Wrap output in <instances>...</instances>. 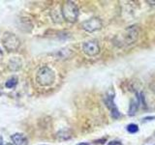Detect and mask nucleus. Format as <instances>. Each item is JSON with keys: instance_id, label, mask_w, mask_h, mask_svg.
Here are the masks:
<instances>
[{"instance_id": "obj_1", "label": "nucleus", "mask_w": 155, "mask_h": 145, "mask_svg": "<svg viewBox=\"0 0 155 145\" xmlns=\"http://www.w3.org/2000/svg\"><path fill=\"white\" fill-rule=\"evenodd\" d=\"M36 81L39 85L43 87H48L52 85L55 81L54 71L48 66L41 67L36 74Z\"/></svg>"}, {"instance_id": "obj_2", "label": "nucleus", "mask_w": 155, "mask_h": 145, "mask_svg": "<svg viewBox=\"0 0 155 145\" xmlns=\"http://www.w3.org/2000/svg\"><path fill=\"white\" fill-rule=\"evenodd\" d=\"M61 14L65 21L74 23L78 21V18H79V9L74 2L67 1L62 4Z\"/></svg>"}, {"instance_id": "obj_3", "label": "nucleus", "mask_w": 155, "mask_h": 145, "mask_svg": "<svg viewBox=\"0 0 155 145\" xmlns=\"http://www.w3.org/2000/svg\"><path fill=\"white\" fill-rule=\"evenodd\" d=\"M3 46L8 51H16L21 46V41L18 40V38L13 33H5L3 39Z\"/></svg>"}, {"instance_id": "obj_4", "label": "nucleus", "mask_w": 155, "mask_h": 145, "mask_svg": "<svg viewBox=\"0 0 155 145\" xmlns=\"http://www.w3.org/2000/svg\"><path fill=\"white\" fill-rule=\"evenodd\" d=\"M138 37H139V30L137 26H130L125 30L122 42L121 43L124 46L132 45V44H134L138 40Z\"/></svg>"}, {"instance_id": "obj_5", "label": "nucleus", "mask_w": 155, "mask_h": 145, "mask_svg": "<svg viewBox=\"0 0 155 145\" xmlns=\"http://www.w3.org/2000/svg\"><path fill=\"white\" fill-rule=\"evenodd\" d=\"M105 103L108 106V108L110 110V114L114 119H118L120 117V112L114 104V92L110 91L108 92L105 97Z\"/></svg>"}, {"instance_id": "obj_6", "label": "nucleus", "mask_w": 155, "mask_h": 145, "mask_svg": "<svg viewBox=\"0 0 155 145\" xmlns=\"http://www.w3.org/2000/svg\"><path fill=\"white\" fill-rule=\"evenodd\" d=\"M102 26H103V24H102L101 19L98 18H89L81 23V28L86 32H94L97 30H100Z\"/></svg>"}, {"instance_id": "obj_7", "label": "nucleus", "mask_w": 155, "mask_h": 145, "mask_svg": "<svg viewBox=\"0 0 155 145\" xmlns=\"http://www.w3.org/2000/svg\"><path fill=\"white\" fill-rule=\"evenodd\" d=\"M82 51L88 56H96L100 52L99 44L96 41H88L82 44Z\"/></svg>"}, {"instance_id": "obj_8", "label": "nucleus", "mask_w": 155, "mask_h": 145, "mask_svg": "<svg viewBox=\"0 0 155 145\" xmlns=\"http://www.w3.org/2000/svg\"><path fill=\"white\" fill-rule=\"evenodd\" d=\"M11 139L13 141V145H28V139L26 135L23 134H14L11 137Z\"/></svg>"}, {"instance_id": "obj_9", "label": "nucleus", "mask_w": 155, "mask_h": 145, "mask_svg": "<svg viewBox=\"0 0 155 145\" xmlns=\"http://www.w3.org/2000/svg\"><path fill=\"white\" fill-rule=\"evenodd\" d=\"M72 137V133L69 129H63L56 134V138L59 141H65Z\"/></svg>"}, {"instance_id": "obj_10", "label": "nucleus", "mask_w": 155, "mask_h": 145, "mask_svg": "<svg viewBox=\"0 0 155 145\" xmlns=\"http://www.w3.org/2000/svg\"><path fill=\"white\" fill-rule=\"evenodd\" d=\"M8 68L11 71H18L21 68V60L18 57L11 59L8 63Z\"/></svg>"}, {"instance_id": "obj_11", "label": "nucleus", "mask_w": 155, "mask_h": 145, "mask_svg": "<svg viewBox=\"0 0 155 145\" xmlns=\"http://www.w3.org/2000/svg\"><path fill=\"white\" fill-rule=\"evenodd\" d=\"M17 84H18V79L16 76H12L6 81L5 86H6L7 88H14V87L16 86Z\"/></svg>"}, {"instance_id": "obj_12", "label": "nucleus", "mask_w": 155, "mask_h": 145, "mask_svg": "<svg viewBox=\"0 0 155 145\" xmlns=\"http://www.w3.org/2000/svg\"><path fill=\"white\" fill-rule=\"evenodd\" d=\"M127 132L130 134H136L139 132V126L137 124H129L127 127H126Z\"/></svg>"}, {"instance_id": "obj_13", "label": "nucleus", "mask_w": 155, "mask_h": 145, "mask_svg": "<svg viewBox=\"0 0 155 145\" xmlns=\"http://www.w3.org/2000/svg\"><path fill=\"white\" fill-rule=\"evenodd\" d=\"M138 106H139V105H137V103H136V102H133V103H131L130 108H129V115H135L136 114V111H137Z\"/></svg>"}, {"instance_id": "obj_14", "label": "nucleus", "mask_w": 155, "mask_h": 145, "mask_svg": "<svg viewBox=\"0 0 155 145\" xmlns=\"http://www.w3.org/2000/svg\"><path fill=\"white\" fill-rule=\"evenodd\" d=\"M155 120V116H147V117H144L143 118V122H149V121H152Z\"/></svg>"}, {"instance_id": "obj_15", "label": "nucleus", "mask_w": 155, "mask_h": 145, "mask_svg": "<svg viewBox=\"0 0 155 145\" xmlns=\"http://www.w3.org/2000/svg\"><path fill=\"white\" fill-rule=\"evenodd\" d=\"M108 145H122V143L118 141V140H111L108 143Z\"/></svg>"}, {"instance_id": "obj_16", "label": "nucleus", "mask_w": 155, "mask_h": 145, "mask_svg": "<svg viewBox=\"0 0 155 145\" xmlns=\"http://www.w3.org/2000/svg\"><path fill=\"white\" fill-rule=\"evenodd\" d=\"M0 145H4V142H3V138L0 137Z\"/></svg>"}, {"instance_id": "obj_17", "label": "nucleus", "mask_w": 155, "mask_h": 145, "mask_svg": "<svg viewBox=\"0 0 155 145\" xmlns=\"http://www.w3.org/2000/svg\"><path fill=\"white\" fill-rule=\"evenodd\" d=\"M147 3L151 4V5H155V1H150V0H148V1H147Z\"/></svg>"}, {"instance_id": "obj_18", "label": "nucleus", "mask_w": 155, "mask_h": 145, "mask_svg": "<svg viewBox=\"0 0 155 145\" xmlns=\"http://www.w3.org/2000/svg\"><path fill=\"white\" fill-rule=\"evenodd\" d=\"M78 145H89V143H86V142H84V143H78Z\"/></svg>"}, {"instance_id": "obj_19", "label": "nucleus", "mask_w": 155, "mask_h": 145, "mask_svg": "<svg viewBox=\"0 0 155 145\" xmlns=\"http://www.w3.org/2000/svg\"><path fill=\"white\" fill-rule=\"evenodd\" d=\"M5 145H13V144H12V143H6Z\"/></svg>"}, {"instance_id": "obj_20", "label": "nucleus", "mask_w": 155, "mask_h": 145, "mask_svg": "<svg viewBox=\"0 0 155 145\" xmlns=\"http://www.w3.org/2000/svg\"><path fill=\"white\" fill-rule=\"evenodd\" d=\"M0 54H1V51H0Z\"/></svg>"}]
</instances>
